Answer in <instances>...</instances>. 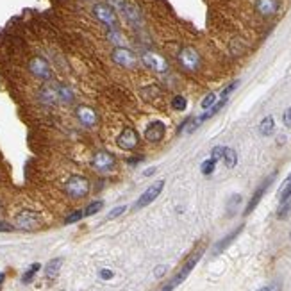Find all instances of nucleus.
<instances>
[{
    "mask_svg": "<svg viewBox=\"0 0 291 291\" xmlns=\"http://www.w3.org/2000/svg\"><path fill=\"white\" fill-rule=\"evenodd\" d=\"M223 161H225V164H227V168H234L236 163H238V154H236L234 148H229L225 147L223 148Z\"/></svg>",
    "mask_w": 291,
    "mask_h": 291,
    "instance_id": "obj_22",
    "label": "nucleus"
},
{
    "mask_svg": "<svg viewBox=\"0 0 291 291\" xmlns=\"http://www.w3.org/2000/svg\"><path fill=\"white\" fill-rule=\"evenodd\" d=\"M282 120H284V125H286V127H291V107H289V109H286Z\"/></svg>",
    "mask_w": 291,
    "mask_h": 291,
    "instance_id": "obj_37",
    "label": "nucleus"
},
{
    "mask_svg": "<svg viewBox=\"0 0 291 291\" xmlns=\"http://www.w3.org/2000/svg\"><path fill=\"white\" fill-rule=\"evenodd\" d=\"M104 2H106L107 6H111L114 11H118V13H121V15H123L125 6H127L129 0H104Z\"/></svg>",
    "mask_w": 291,
    "mask_h": 291,
    "instance_id": "obj_29",
    "label": "nucleus"
},
{
    "mask_svg": "<svg viewBox=\"0 0 291 291\" xmlns=\"http://www.w3.org/2000/svg\"><path fill=\"white\" fill-rule=\"evenodd\" d=\"M280 8V0H256V11L265 18L273 16Z\"/></svg>",
    "mask_w": 291,
    "mask_h": 291,
    "instance_id": "obj_15",
    "label": "nucleus"
},
{
    "mask_svg": "<svg viewBox=\"0 0 291 291\" xmlns=\"http://www.w3.org/2000/svg\"><path fill=\"white\" fill-rule=\"evenodd\" d=\"M273 131H275V120H273V116L263 118V121L259 123V134L261 136H272Z\"/></svg>",
    "mask_w": 291,
    "mask_h": 291,
    "instance_id": "obj_20",
    "label": "nucleus"
},
{
    "mask_svg": "<svg viewBox=\"0 0 291 291\" xmlns=\"http://www.w3.org/2000/svg\"><path fill=\"white\" fill-rule=\"evenodd\" d=\"M100 279H104V280H109V279H113L114 277V273L111 272V270H100Z\"/></svg>",
    "mask_w": 291,
    "mask_h": 291,
    "instance_id": "obj_36",
    "label": "nucleus"
},
{
    "mask_svg": "<svg viewBox=\"0 0 291 291\" xmlns=\"http://www.w3.org/2000/svg\"><path fill=\"white\" fill-rule=\"evenodd\" d=\"M57 95H59V100L61 102H66L70 104L73 100V93L68 86H64V84H57Z\"/></svg>",
    "mask_w": 291,
    "mask_h": 291,
    "instance_id": "obj_23",
    "label": "nucleus"
},
{
    "mask_svg": "<svg viewBox=\"0 0 291 291\" xmlns=\"http://www.w3.org/2000/svg\"><path fill=\"white\" fill-rule=\"evenodd\" d=\"M239 204H241V197H239V195H232V197L229 198V204H227V215L234 216L236 207H238Z\"/></svg>",
    "mask_w": 291,
    "mask_h": 291,
    "instance_id": "obj_28",
    "label": "nucleus"
},
{
    "mask_svg": "<svg viewBox=\"0 0 291 291\" xmlns=\"http://www.w3.org/2000/svg\"><path fill=\"white\" fill-rule=\"evenodd\" d=\"M4 280H6V273H0V289L4 286Z\"/></svg>",
    "mask_w": 291,
    "mask_h": 291,
    "instance_id": "obj_42",
    "label": "nucleus"
},
{
    "mask_svg": "<svg viewBox=\"0 0 291 291\" xmlns=\"http://www.w3.org/2000/svg\"><path fill=\"white\" fill-rule=\"evenodd\" d=\"M164 134H167V125L161 120L150 121V123L147 125V129H145V138H147V141H150V143H161Z\"/></svg>",
    "mask_w": 291,
    "mask_h": 291,
    "instance_id": "obj_13",
    "label": "nucleus"
},
{
    "mask_svg": "<svg viewBox=\"0 0 291 291\" xmlns=\"http://www.w3.org/2000/svg\"><path fill=\"white\" fill-rule=\"evenodd\" d=\"M29 70L30 73L39 80H45V82H50L54 79V72L52 66L49 64V61L41 56H34L29 61Z\"/></svg>",
    "mask_w": 291,
    "mask_h": 291,
    "instance_id": "obj_4",
    "label": "nucleus"
},
{
    "mask_svg": "<svg viewBox=\"0 0 291 291\" xmlns=\"http://www.w3.org/2000/svg\"><path fill=\"white\" fill-rule=\"evenodd\" d=\"M123 16L131 25H141L143 23V15H141V9L138 8V4L134 2H127L125 6V11H123Z\"/></svg>",
    "mask_w": 291,
    "mask_h": 291,
    "instance_id": "obj_16",
    "label": "nucleus"
},
{
    "mask_svg": "<svg viewBox=\"0 0 291 291\" xmlns=\"http://www.w3.org/2000/svg\"><path fill=\"white\" fill-rule=\"evenodd\" d=\"M216 102H218V95H215V93H207V95H205V97H204V100H202L200 106H202V109L205 111V109H209V107L215 106Z\"/></svg>",
    "mask_w": 291,
    "mask_h": 291,
    "instance_id": "obj_30",
    "label": "nucleus"
},
{
    "mask_svg": "<svg viewBox=\"0 0 291 291\" xmlns=\"http://www.w3.org/2000/svg\"><path fill=\"white\" fill-rule=\"evenodd\" d=\"M61 266H63V259H61V257H56V259L49 261L45 266V275L49 277V279H56L61 272Z\"/></svg>",
    "mask_w": 291,
    "mask_h": 291,
    "instance_id": "obj_19",
    "label": "nucleus"
},
{
    "mask_svg": "<svg viewBox=\"0 0 291 291\" xmlns=\"http://www.w3.org/2000/svg\"><path fill=\"white\" fill-rule=\"evenodd\" d=\"M84 2H95V0H84Z\"/></svg>",
    "mask_w": 291,
    "mask_h": 291,
    "instance_id": "obj_44",
    "label": "nucleus"
},
{
    "mask_svg": "<svg viewBox=\"0 0 291 291\" xmlns=\"http://www.w3.org/2000/svg\"><path fill=\"white\" fill-rule=\"evenodd\" d=\"M243 229H245V225H239V227H236L234 231L231 232V234H227V236H225V238H223V239H220V241L215 245V250H213V254H215V256H218V254H222L223 250L227 248V246L231 245V243L234 241V239L238 238L239 234H241V231H243Z\"/></svg>",
    "mask_w": 291,
    "mask_h": 291,
    "instance_id": "obj_17",
    "label": "nucleus"
},
{
    "mask_svg": "<svg viewBox=\"0 0 291 291\" xmlns=\"http://www.w3.org/2000/svg\"><path fill=\"white\" fill-rule=\"evenodd\" d=\"M289 238H291V234H289Z\"/></svg>",
    "mask_w": 291,
    "mask_h": 291,
    "instance_id": "obj_45",
    "label": "nucleus"
},
{
    "mask_svg": "<svg viewBox=\"0 0 291 291\" xmlns=\"http://www.w3.org/2000/svg\"><path fill=\"white\" fill-rule=\"evenodd\" d=\"M186 107H188V100H186V97H182V95H175L174 99H172V109L186 111Z\"/></svg>",
    "mask_w": 291,
    "mask_h": 291,
    "instance_id": "obj_26",
    "label": "nucleus"
},
{
    "mask_svg": "<svg viewBox=\"0 0 291 291\" xmlns=\"http://www.w3.org/2000/svg\"><path fill=\"white\" fill-rule=\"evenodd\" d=\"M111 59H113L114 64H118V66L127 70H133L138 66L136 54L131 49H127V47H114L113 52H111Z\"/></svg>",
    "mask_w": 291,
    "mask_h": 291,
    "instance_id": "obj_5",
    "label": "nucleus"
},
{
    "mask_svg": "<svg viewBox=\"0 0 291 291\" xmlns=\"http://www.w3.org/2000/svg\"><path fill=\"white\" fill-rule=\"evenodd\" d=\"M125 211H127V205H118V207H114L113 211H109V215H107V220H114V218H118V216L123 215Z\"/></svg>",
    "mask_w": 291,
    "mask_h": 291,
    "instance_id": "obj_34",
    "label": "nucleus"
},
{
    "mask_svg": "<svg viewBox=\"0 0 291 291\" xmlns=\"http://www.w3.org/2000/svg\"><path fill=\"white\" fill-rule=\"evenodd\" d=\"M259 291H279V284H272V286H266Z\"/></svg>",
    "mask_w": 291,
    "mask_h": 291,
    "instance_id": "obj_39",
    "label": "nucleus"
},
{
    "mask_svg": "<svg viewBox=\"0 0 291 291\" xmlns=\"http://www.w3.org/2000/svg\"><path fill=\"white\" fill-rule=\"evenodd\" d=\"M91 13L102 25H106L107 29H118V15L111 6H107L106 2H95Z\"/></svg>",
    "mask_w": 291,
    "mask_h": 291,
    "instance_id": "obj_2",
    "label": "nucleus"
},
{
    "mask_svg": "<svg viewBox=\"0 0 291 291\" xmlns=\"http://www.w3.org/2000/svg\"><path fill=\"white\" fill-rule=\"evenodd\" d=\"M140 161H143V157H134V159H129V163H131V164L140 163Z\"/></svg>",
    "mask_w": 291,
    "mask_h": 291,
    "instance_id": "obj_41",
    "label": "nucleus"
},
{
    "mask_svg": "<svg viewBox=\"0 0 291 291\" xmlns=\"http://www.w3.org/2000/svg\"><path fill=\"white\" fill-rule=\"evenodd\" d=\"M39 99H41V102H45V104H56L57 100H59L57 86H52V84L45 86L41 91H39Z\"/></svg>",
    "mask_w": 291,
    "mask_h": 291,
    "instance_id": "obj_18",
    "label": "nucleus"
},
{
    "mask_svg": "<svg viewBox=\"0 0 291 291\" xmlns=\"http://www.w3.org/2000/svg\"><path fill=\"white\" fill-rule=\"evenodd\" d=\"M39 268H41V265H39V263H34V265H30V268L27 270L25 273H23L22 282H23V284H30V282H32V279H34V275L39 272Z\"/></svg>",
    "mask_w": 291,
    "mask_h": 291,
    "instance_id": "obj_24",
    "label": "nucleus"
},
{
    "mask_svg": "<svg viewBox=\"0 0 291 291\" xmlns=\"http://www.w3.org/2000/svg\"><path fill=\"white\" fill-rule=\"evenodd\" d=\"M155 172V168H148V170H145V175H152Z\"/></svg>",
    "mask_w": 291,
    "mask_h": 291,
    "instance_id": "obj_43",
    "label": "nucleus"
},
{
    "mask_svg": "<svg viewBox=\"0 0 291 291\" xmlns=\"http://www.w3.org/2000/svg\"><path fill=\"white\" fill-rule=\"evenodd\" d=\"M91 167L99 172V174H109V172H113L114 167H116V157H114L113 154H109V152L100 150L93 155Z\"/></svg>",
    "mask_w": 291,
    "mask_h": 291,
    "instance_id": "obj_8",
    "label": "nucleus"
},
{
    "mask_svg": "<svg viewBox=\"0 0 291 291\" xmlns=\"http://www.w3.org/2000/svg\"><path fill=\"white\" fill-rule=\"evenodd\" d=\"M140 59H141V63L147 66V68L152 70V72H157V73L168 72V61L164 59L161 54L152 52V50H143Z\"/></svg>",
    "mask_w": 291,
    "mask_h": 291,
    "instance_id": "obj_7",
    "label": "nucleus"
},
{
    "mask_svg": "<svg viewBox=\"0 0 291 291\" xmlns=\"http://www.w3.org/2000/svg\"><path fill=\"white\" fill-rule=\"evenodd\" d=\"M16 227L22 229V231H34L36 227L39 225V216L38 213L30 211V209H23L16 215L15 218Z\"/></svg>",
    "mask_w": 291,
    "mask_h": 291,
    "instance_id": "obj_10",
    "label": "nucleus"
},
{
    "mask_svg": "<svg viewBox=\"0 0 291 291\" xmlns=\"http://www.w3.org/2000/svg\"><path fill=\"white\" fill-rule=\"evenodd\" d=\"M138 143H140V134L133 127H125L120 133V136L116 138V145L123 150H134Z\"/></svg>",
    "mask_w": 291,
    "mask_h": 291,
    "instance_id": "obj_11",
    "label": "nucleus"
},
{
    "mask_svg": "<svg viewBox=\"0 0 291 291\" xmlns=\"http://www.w3.org/2000/svg\"><path fill=\"white\" fill-rule=\"evenodd\" d=\"M223 148H225V147H215L211 150V157L215 159V161H218V159L223 157Z\"/></svg>",
    "mask_w": 291,
    "mask_h": 291,
    "instance_id": "obj_35",
    "label": "nucleus"
},
{
    "mask_svg": "<svg viewBox=\"0 0 291 291\" xmlns=\"http://www.w3.org/2000/svg\"><path fill=\"white\" fill-rule=\"evenodd\" d=\"M102 207H104V202H102V200L91 202V204L88 205L86 209H84V216H91V215H95V213H99Z\"/></svg>",
    "mask_w": 291,
    "mask_h": 291,
    "instance_id": "obj_31",
    "label": "nucleus"
},
{
    "mask_svg": "<svg viewBox=\"0 0 291 291\" xmlns=\"http://www.w3.org/2000/svg\"><path fill=\"white\" fill-rule=\"evenodd\" d=\"M164 270H167V268H164V266H159V268L155 270V275L161 277V275H163V273H164Z\"/></svg>",
    "mask_w": 291,
    "mask_h": 291,
    "instance_id": "obj_40",
    "label": "nucleus"
},
{
    "mask_svg": "<svg viewBox=\"0 0 291 291\" xmlns=\"http://www.w3.org/2000/svg\"><path fill=\"white\" fill-rule=\"evenodd\" d=\"M177 61L186 72H197L202 66V57L197 49L193 47H182L177 54Z\"/></svg>",
    "mask_w": 291,
    "mask_h": 291,
    "instance_id": "obj_3",
    "label": "nucleus"
},
{
    "mask_svg": "<svg viewBox=\"0 0 291 291\" xmlns=\"http://www.w3.org/2000/svg\"><path fill=\"white\" fill-rule=\"evenodd\" d=\"M80 218H84V211H73L70 216H66L64 218V223L66 225H70V223H75V222H79Z\"/></svg>",
    "mask_w": 291,
    "mask_h": 291,
    "instance_id": "obj_32",
    "label": "nucleus"
},
{
    "mask_svg": "<svg viewBox=\"0 0 291 291\" xmlns=\"http://www.w3.org/2000/svg\"><path fill=\"white\" fill-rule=\"evenodd\" d=\"M107 39L113 43L114 47H123V39H121V32L118 29L107 30Z\"/></svg>",
    "mask_w": 291,
    "mask_h": 291,
    "instance_id": "obj_25",
    "label": "nucleus"
},
{
    "mask_svg": "<svg viewBox=\"0 0 291 291\" xmlns=\"http://www.w3.org/2000/svg\"><path fill=\"white\" fill-rule=\"evenodd\" d=\"M64 189L72 198H84L90 193V181L84 175H72L64 184Z\"/></svg>",
    "mask_w": 291,
    "mask_h": 291,
    "instance_id": "obj_6",
    "label": "nucleus"
},
{
    "mask_svg": "<svg viewBox=\"0 0 291 291\" xmlns=\"http://www.w3.org/2000/svg\"><path fill=\"white\" fill-rule=\"evenodd\" d=\"M238 84H239V80H232V82L229 84V86L222 91V95H220V99H229V95H231L232 91H234L236 88H238Z\"/></svg>",
    "mask_w": 291,
    "mask_h": 291,
    "instance_id": "obj_33",
    "label": "nucleus"
},
{
    "mask_svg": "<svg viewBox=\"0 0 291 291\" xmlns=\"http://www.w3.org/2000/svg\"><path fill=\"white\" fill-rule=\"evenodd\" d=\"M163 188H164V181H155V182H152V186H148V188L143 191V195H141V197L136 200L134 207H136V209H143V207H147V205H150L152 202H154L155 198H157L159 195H161Z\"/></svg>",
    "mask_w": 291,
    "mask_h": 291,
    "instance_id": "obj_9",
    "label": "nucleus"
},
{
    "mask_svg": "<svg viewBox=\"0 0 291 291\" xmlns=\"http://www.w3.org/2000/svg\"><path fill=\"white\" fill-rule=\"evenodd\" d=\"M75 114L80 123L86 125V127H93V125H97V121H99V114L95 113V109L90 106H79Z\"/></svg>",
    "mask_w": 291,
    "mask_h": 291,
    "instance_id": "obj_14",
    "label": "nucleus"
},
{
    "mask_svg": "<svg viewBox=\"0 0 291 291\" xmlns=\"http://www.w3.org/2000/svg\"><path fill=\"white\" fill-rule=\"evenodd\" d=\"M216 163H218V161H215L213 157L205 159L204 163L200 164V172H202L204 175H211L213 172H215V168H216Z\"/></svg>",
    "mask_w": 291,
    "mask_h": 291,
    "instance_id": "obj_27",
    "label": "nucleus"
},
{
    "mask_svg": "<svg viewBox=\"0 0 291 291\" xmlns=\"http://www.w3.org/2000/svg\"><path fill=\"white\" fill-rule=\"evenodd\" d=\"M202 254H204V245L198 246V248H195L191 254H189L188 259H186V261H184V265L181 266V270H179V272L175 273V275L172 277V279L168 280V282L164 284V286L161 287V289H159V291H174L175 287L179 286V284L184 282V280L188 279L189 273H191V270L195 268V266H197V263H198V261H200Z\"/></svg>",
    "mask_w": 291,
    "mask_h": 291,
    "instance_id": "obj_1",
    "label": "nucleus"
},
{
    "mask_svg": "<svg viewBox=\"0 0 291 291\" xmlns=\"http://www.w3.org/2000/svg\"><path fill=\"white\" fill-rule=\"evenodd\" d=\"M275 175H277V172H273L272 175H268V177L265 179V181L261 182V186L254 191V195H252V198H250V202L246 204V209H245V215H250V213L254 211V209L259 205V202H261V198H263V195L266 193V189L270 188V184L273 182V179H275Z\"/></svg>",
    "mask_w": 291,
    "mask_h": 291,
    "instance_id": "obj_12",
    "label": "nucleus"
},
{
    "mask_svg": "<svg viewBox=\"0 0 291 291\" xmlns=\"http://www.w3.org/2000/svg\"><path fill=\"white\" fill-rule=\"evenodd\" d=\"M279 198H280V204H284V202H287L291 198V174L287 175L286 181H284L282 186H280Z\"/></svg>",
    "mask_w": 291,
    "mask_h": 291,
    "instance_id": "obj_21",
    "label": "nucleus"
},
{
    "mask_svg": "<svg viewBox=\"0 0 291 291\" xmlns=\"http://www.w3.org/2000/svg\"><path fill=\"white\" fill-rule=\"evenodd\" d=\"M11 231H13V225H9V223L0 220V232H11Z\"/></svg>",
    "mask_w": 291,
    "mask_h": 291,
    "instance_id": "obj_38",
    "label": "nucleus"
}]
</instances>
